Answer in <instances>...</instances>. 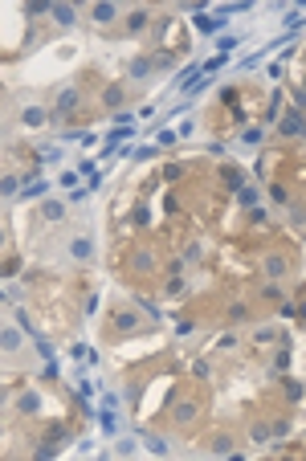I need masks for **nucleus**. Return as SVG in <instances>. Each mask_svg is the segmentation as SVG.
Masks as SVG:
<instances>
[{
  "instance_id": "nucleus-19",
  "label": "nucleus",
  "mask_w": 306,
  "mask_h": 461,
  "mask_svg": "<svg viewBox=\"0 0 306 461\" xmlns=\"http://www.w3.org/2000/svg\"><path fill=\"white\" fill-rule=\"evenodd\" d=\"M212 453H233V441H229V437H225V433H221V437H217V441H212Z\"/></svg>"
},
{
  "instance_id": "nucleus-29",
  "label": "nucleus",
  "mask_w": 306,
  "mask_h": 461,
  "mask_svg": "<svg viewBox=\"0 0 306 461\" xmlns=\"http://www.w3.org/2000/svg\"><path fill=\"white\" fill-rule=\"evenodd\" d=\"M70 359H90V347H82V343H74V347H70Z\"/></svg>"
},
{
  "instance_id": "nucleus-24",
  "label": "nucleus",
  "mask_w": 306,
  "mask_h": 461,
  "mask_svg": "<svg viewBox=\"0 0 306 461\" xmlns=\"http://www.w3.org/2000/svg\"><path fill=\"white\" fill-rule=\"evenodd\" d=\"M21 408H25V412H37V396L25 392V396H21Z\"/></svg>"
},
{
  "instance_id": "nucleus-8",
  "label": "nucleus",
  "mask_w": 306,
  "mask_h": 461,
  "mask_svg": "<svg viewBox=\"0 0 306 461\" xmlns=\"http://www.w3.org/2000/svg\"><path fill=\"white\" fill-rule=\"evenodd\" d=\"M237 200H241L245 208H257V188H253V184H241V188H237Z\"/></svg>"
},
{
  "instance_id": "nucleus-5",
  "label": "nucleus",
  "mask_w": 306,
  "mask_h": 461,
  "mask_svg": "<svg viewBox=\"0 0 306 461\" xmlns=\"http://www.w3.org/2000/svg\"><path fill=\"white\" fill-rule=\"evenodd\" d=\"M147 21H151V17H147L143 9H135V13L127 17V33H143V29H147Z\"/></svg>"
},
{
  "instance_id": "nucleus-25",
  "label": "nucleus",
  "mask_w": 306,
  "mask_h": 461,
  "mask_svg": "<svg viewBox=\"0 0 306 461\" xmlns=\"http://www.w3.org/2000/svg\"><path fill=\"white\" fill-rule=\"evenodd\" d=\"M233 45H237V37H233V33H225V37H217V49H221V53H229Z\"/></svg>"
},
{
  "instance_id": "nucleus-2",
  "label": "nucleus",
  "mask_w": 306,
  "mask_h": 461,
  "mask_svg": "<svg viewBox=\"0 0 306 461\" xmlns=\"http://www.w3.org/2000/svg\"><path fill=\"white\" fill-rule=\"evenodd\" d=\"M278 127H282L286 135H306V118H302V114L294 110V114H286V118L278 122Z\"/></svg>"
},
{
  "instance_id": "nucleus-38",
  "label": "nucleus",
  "mask_w": 306,
  "mask_h": 461,
  "mask_svg": "<svg viewBox=\"0 0 306 461\" xmlns=\"http://www.w3.org/2000/svg\"><path fill=\"white\" fill-rule=\"evenodd\" d=\"M298 315H302V319H306V302H302V306H298Z\"/></svg>"
},
{
  "instance_id": "nucleus-16",
  "label": "nucleus",
  "mask_w": 306,
  "mask_h": 461,
  "mask_svg": "<svg viewBox=\"0 0 306 461\" xmlns=\"http://www.w3.org/2000/svg\"><path fill=\"white\" fill-rule=\"evenodd\" d=\"M147 74H151V57H139L131 66V78H147Z\"/></svg>"
},
{
  "instance_id": "nucleus-37",
  "label": "nucleus",
  "mask_w": 306,
  "mask_h": 461,
  "mask_svg": "<svg viewBox=\"0 0 306 461\" xmlns=\"http://www.w3.org/2000/svg\"><path fill=\"white\" fill-rule=\"evenodd\" d=\"M53 453H57V449H53V445H41V449H37V461H49V457H53Z\"/></svg>"
},
{
  "instance_id": "nucleus-23",
  "label": "nucleus",
  "mask_w": 306,
  "mask_h": 461,
  "mask_svg": "<svg viewBox=\"0 0 306 461\" xmlns=\"http://www.w3.org/2000/svg\"><path fill=\"white\" fill-rule=\"evenodd\" d=\"M45 188H49V184H29V188H25V192H21V196H25V200H33V196H41V192H45Z\"/></svg>"
},
{
  "instance_id": "nucleus-36",
  "label": "nucleus",
  "mask_w": 306,
  "mask_h": 461,
  "mask_svg": "<svg viewBox=\"0 0 306 461\" xmlns=\"http://www.w3.org/2000/svg\"><path fill=\"white\" fill-rule=\"evenodd\" d=\"M180 290H184V282H180V278H172V282H168V298H176Z\"/></svg>"
},
{
  "instance_id": "nucleus-17",
  "label": "nucleus",
  "mask_w": 306,
  "mask_h": 461,
  "mask_svg": "<svg viewBox=\"0 0 306 461\" xmlns=\"http://www.w3.org/2000/svg\"><path fill=\"white\" fill-rule=\"evenodd\" d=\"M278 114H282V94H278V90H273V102H269L265 118H269V122H278Z\"/></svg>"
},
{
  "instance_id": "nucleus-26",
  "label": "nucleus",
  "mask_w": 306,
  "mask_h": 461,
  "mask_svg": "<svg viewBox=\"0 0 306 461\" xmlns=\"http://www.w3.org/2000/svg\"><path fill=\"white\" fill-rule=\"evenodd\" d=\"M0 188H5V196H13V192L21 188V180H17V176H5V184H0Z\"/></svg>"
},
{
  "instance_id": "nucleus-14",
  "label": "nucleus",
  "mask_w": 306,
  "mask_h": 461,
  "mask_svg": "<svg viewBox=\"0 0 306 461\" xmlns=\"http://www.w3.org/2000/svg\"><path fill=\"white\" fill-rule=\"evenodd\" d=\"M221 176H225V184H229V188H233V192H237V188H241V184H245L237 168H221Z\"/></svg>"
},
{
  "instance_id": "nucleus-33",
  "label": "nucleus",
  "mask_w": 306,
  "mask_h": 461,
  "mask_svg": "<svg viewBox=\"0 0 306 461\" xmlns=\"http://www.w3.org/2000/svg\"><path fill=\"white\" fill-rule=\"evenodd\" d=\"M131 156H135V160H151V156H156V147H135Z\"/></svg>"
},
{
  "instance_id": "nucleus-6",
  "label": "nucleus",
  "mask_w": 306,
  "mask_h": 461,
  "mask_svg": "<svg viewBox=\"0 0 306 461\" xmlns=\"http://www.w3.org/2000/svg\"><path fill=\"white\" fill-rule=\"evenodd\" d=\"M114 17H118V9L110 5V0H102V5H94V21H98V25H106V21H114Z\"/></svg>"
},
{
  "instance_id": "nucleus-1",
  "label": "nucleus",
  "mask_w": 306,
  "mask_h": 461,
  "mask_svg": "<svg viewBox=\"0 0 306 461\" xmlns=\"http://www.w3.org/2000/svg\"><path fill=\"white\" fill-rule=\"evenodd\" d=\"M78 102H82V98H78V90H74V86H66V90L57 94V114H70Z\"/></svg>"
},
{
  "instance_id": "nucleus-18",
  "label": "nucleus",
  "mask_w": 306,
  "mask_h": 461,
  "mask_svg": "<svg viewBox=\"0 0 306 461\" xmlns=\"http://www.w3.org/2000/svg\"><path fill=\"white\" fill-rule=\"evenodd\" d=\"M102 102H106V106H118V102H122V90H118V86H110L106 94H102Z\"/></svg>"
},
{
  "instance_id": "nucleus-4",
  "label": "nucleus",
  "mask_w": 306,
  "mask_h": 461,
  "mask_svg": "<svg viewBox=\"0 0 306 461\" xmlns=\"http://www.w3.org/2000/svg\"><path fill=\"white\" fill-rule=\"evenodd\" d=\"M114 331H139V315H131V311L114 315Z\"/></svg>"
},
{
  "instance_id": "nucleus-3",
  "label": "nucleus",
  "mask_w": 306,
  "mask_h": 461,
  "mask_svg": "<svg viewBox=\"0 0 306 461\" xmlns=\"http://www.w3.org/2000/svg\"><path fill=\"white\" fill-rule=\"evenodd\" d=\"M172 416H176V424H192V420H196V404H192V400H180V404L172 408Z\"/></svg>"
},
{
  "instance_id": "nucleus-32",
  "label": "nucleus",
  "mask_w": 306,
  "mask_h": 461,
  "mask_svg": "<svg viewBox=\"0 0 306 461\" xmlns=\"http://www.w3.org/2000/svg\"><path fill=\"white\" fill-rule=\"evenodd\" d=\"M221 102H229V106H237V90H233V86H225V90H221Z\"/></svg>"
},
{
  "instance_id": "nucleus-21",
  "label": "nucleus",
  "mask_w": 306,
  "mask_h": 461,
  "mask_svg": "<svg viewBox=\"0 0 306 461\" xmlns=\"http://www.w3.org/2000/svg\"><path fill=\"white\" fill-rule=\"evenodd\" d=\"M17 343H21V335H17V331H13V327H5V351H13V347H17Z\"/></svg>"
},
{
  "instance_id": "nucleus-30",
  "label": "nucleus",
  "mask_w": 306,
  "mask_h": 461,
  "mask_svg": "<svg viewBox=\"0 0 306 461\" xmlns=\"http://www.w3.org/2000/svg\"><path fill=\"white\" fill-rule=\"evenodd\" d=\"M269 196H273V204H286V188H282V184H273Z\"/></svg>"
},
{
  "instance_id": "nucleus-22",
  "label": "nucleus",
  "mask_w": 306,
  "mask_h": 461,
  "mask_svg": "<svg viewBox=\"0 0 306 461\" xmlns=\"http://www.w3.org/2000/svg\"><path fill=\"white\" fill-rule=\"evenodd\" d=\"M143 445H147V449H151V453H168V445H164V441H160V437H143Z\"/></svg>"
},
{
  "instance_id": "nucleus-12",
  "label": "nucleus",
  "mask_w": 306,
  "mask_h": 461,
  "mask_svg": "<svg viewBox=\"0 0 306 461\" xmlns=\"http://www.w3.org/2000/svg\"><path fill=\"white\" fill-rule=\"evenodd\" d=\"M221 25H225V21H217V17H204V13H196V29H200V33H217Z\"/></svg>"
},
{
  "instance_id": "nucleus-20",
  "label": "nucleus",
  "mask_w": 306,
  "mask_h": 461,
  "mask_svg": "<svg viewBox=\"0 0 306 461\" xmlns=\"http://www.w3.org/2000/svg\"><path fill=\"white\" fill-rule=\"evenodd\" d=\"M176 139H180V135H176V127H164V131H160V147H172Z\"/></svg>"
},
{
  "instance_id": "nucleus-28",
  "label": "nucleus",
  "mask_w": 306,
  "mask_h": 461,
  "mask_svg": "<svg viewBox=\"0 0 306 461\" xmlns=\"http://www.w3.org/2000/svg\"><path fill=\"white\" fill-rule=\"evenodd\" d=\"M86 196H90V188H70V196H66V200H70V204H78V200H86Z\"/></svg>"
},
{
  "instance_id": "nucleus-9",
  "label": "nucleus",
  "mask_w": 306,
  "mask_h": 461,
  "mask_svg": "<svg viewBox=\"0 0 306 461\" xmlns=\"http://www.w3.org/2000/svg\"><path fill=\"white\" fill-rule=\"evenodd\" d=\"M70 253H74V257H78V261H86V257H90V253H94V245H90V237H78V241H74V245H70Z\"/></svg>"
},
{
  "instance_id": "nucleus-15",
  "label": "nucleus",
  "mask_w": 306,
  "mask_h": 461,
  "mask_svg": "<svg viewBox=\"0 0 306 461\" xmlns=\"http://www.w3.org/2000/svg\"><path fill=\"white\" fill-rule=\"evenodd\" d=\"M265 273H269V278H282V273H286V261H282V257H269V261H265Z\"/></svg>"
},
{
  "instance_id": "nucleus-10",
  "label": "nucleus",
  "mask_w": 306,
  "mask_h": 461,
  "mask_svg": "<svg viewBox=\"0 0 306 461\" xmlns=\"http://www.w3.org/2000/svg\"><path fill=\"white\" fill-rule=\"evenodd\" d=\"M53 21H57V25H74V21H78V13H74L70 5H53Z\"/></svg>"
},
{
  "instance_id": "nucleus-31",
  "label": "nucleus",
  "mask_w": 306,
  "mask_h": 461,
  "mask_svg": "<svg viewBox=\"0 0 306 461\" xmlns=\"http://www.w3.org/2000/svg\"><path fill=\"white\" fill-rule=\"evenodd\" d=\"M29 13H53V5H49V0H33V5H29Z\"/></svg>"
},
{
  "instance_id": "nucleus-11",
  "label": "nucleus",
  "mask_w": 306,
  "mask_h": 461,
  "mask_svg": "<svg viewBox=\"0 0 306 461\" xmlns=\"http://www.w3.org/2000/svg\"><path fill=\"white\" fill-rule=\"evenodd\" d=\"M98 424H102V433H106V437H114V433H118V416H114L110 408H106V412H98Z\"/></svg>"
},
{
  "instance_id": "nucleus-34",
  "label": "nucleus",
  "mask_w": 306,
  "mask_h": 461,
  "mask_svg": "<svg viewBox=\"0 0 306 461\" xmlns=\"http://www.w3.org/2000/svg\"><path fill=\"white\" fill-rule=\"evenodd\" d=\"M294 110H306V90H294Z\"/></svg>"
},
{
  "instance_id": "nucleus-35",
  "label": "nucleus",
  "mask_w": 306,
  "mask_h": 461,
  "mask_svg": "<svg viewBox=\"0 0 306 461\" xmlns=\"http://www.w3.org/2000/svg\"><path fill=\"white\" fill-rule=\"evenodd\" d=\"M135 269H151V253H139V257H135Z\"/></svg>"
},
{
  "instance_id": "nucleus-7",
  "label": "nucleus",
  "mask_w": 306,
  "mask_h": 461,
  "mask_svg": "<svg viewBox=\"0 0 306 461\" xmlns=\"http://www.w3.org/2000/svg\"><path fill=\"white\" fill-rule=\"evenodd\" d=\"M21 118H25V127H41V122H45V110H41V106H25Z\"/></svg>"
},
{
  "instance_id": "nucleus-13",
  "label": "nucleus",
  "mask_w": 306,
  "mask_h": 461,
  "mask_svg": "<svg viewBox=\"0 0 306 461\" xmlns=\"http://www.w3.org/2000/svg\"><path fill=\"white\" fill-rule=\"evenodd\" d=\"M45 221H61V212H66V204H61V200H45Z\"/></svg>"
},
{
  "instance_id": "nucleus-27",
  "label": "nucleus",
  "mask_w": 306,
  "mask_h": 461,
  "mask_svg": "<svg viewBox=\"0 0 306 461\" xmlns=\"http://www.w3.org/2000/svg\"><path fill=\"white\" fill-rule=\"evenodd\" d=\"M286 392H290V400H302V384L298 380H286Z\"/></svg>"
}]
</instances>
